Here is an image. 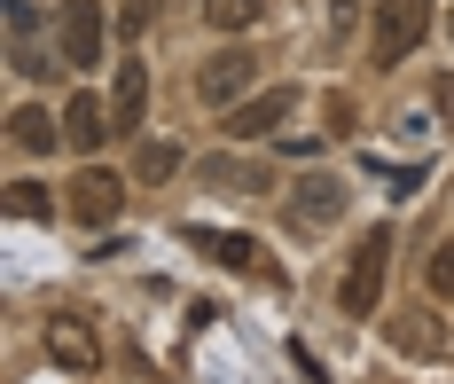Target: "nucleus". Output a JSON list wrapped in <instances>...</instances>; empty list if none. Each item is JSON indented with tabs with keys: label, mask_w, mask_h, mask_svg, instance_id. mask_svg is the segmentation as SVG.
<instances>
[{
	"label": "nucleus",
	"mask_w": 454,
	"mask_h": 384,
	"mask_svg": "<svg viewBox=\"0 0 454 384\" xmlns=\"http://www.w3.org/2000/svg\"><path fill=\"white\" fill-rule=\"evenodd\" d=\"M423 32H431V0H376V32H368V55L392 71V63H408L423 48Z\"/></svg>",
	"instance_id": "f257e3e1"
},
{
	"label": "nucleus",
	"mask_w": 454,
	"mask_h": 384,
	"mask_svg": "<svg viewBox=\"0 0 454 384\" xmlns=\"http://www.w3.org/2000/svg\"><path fill=\"white\" fill-rule=\"evenodd\" d=\"M384 275H392V228H368V243L353 251V267H345V290H337V306H345V314H376V298H384Z\"/></svg>",
	"instance_id": "f03ea898"
},
{
	"label": "nucleus",
	"mask_w": 454,
	"mask_h": 384,
	"mask_svg": "<svg viewBox=\"0 0 454 384\" xmlns=\"http://www.w3.org/2000/svg\"><path fill=\"white\" fill-rule=\"evenodd\" d=\"M102 40H110V24H102V0H63V8H55V55H63L71 71L102 63Z\"/></svg>",
	"instance_id": "7ed1b4c3"
},
{
	"label": "nucleus",
	"mask_w": 454,
	"mask_h": 384,
	"mask_svg": "<svg viewBox=\"0 0 454 384\" xmlns=\"http://www.w3.org/2000/svg\"><path fill=\"white\" fill-rule=\"evenodd\" d=\"M251 87H259V55H251V48H220L204 71H196V95L212 102V110H235Z\"/></svg>",
	"instance_id": "20e7f679"
},
{
	"label": "nucleus",
	"mask_w": 454,
	"mask_h": 384,
	"mask_svg": "<svg viewBox=\"0 0 454 384\" xmlns=\"http://www.w3.org/2000/svg\"><path fill=\"white\" fill-rule=\"evenodd\" d=\"M290 110H298V87H259V95H243L227 110V134H235V142H259V134H274Z\"/></svg>",
	"instance_id": "39448f33"
},
{
	"label": "nucleus",
	"mask_w": 454,
	"mask_h": 384,
	"mask_svg": "<svg viewBox=\"0 0 454 384\" xmlns=\"http://www.w3.org/2000/svg\"><path fill=\"white\" fill-rule=\"evenodd\" d=\"M47 361L71 369V377H94V369H102V345H94V330L79 314H55V322H47Z\"/></svg>",
	"instance_id": "423d86ee"
},
{
	"label": "nucleus",
	"mask_w": 454,
	"mask_h": 384,
	"mask_svg": "<svg viewBox=\"0 0 454 384\" xmlns=\"http://www.w3.org/2000/svg\"><path fill=\"white\" fill-rule=\"evenodd\" d=\"M337 220H345V181L314 173L306 189L290 196V228H298V236H321V228H337Z\"/></svg>",
	"instance_id": "0eeeda50"
},
{
	"label": "nucleus",
	"mask_w": 454,
	"mask_h": 384,
	"mask_svg": "<svg viewBox=\"0 0 454 384\" xmlns=\"http://www.w3.org/2000/svg\"><path fill=\"white\" fill-rule=\"evenodd\" d=\"M118 173H102V165H87V173H79V181H71V212H79V220H87V228H110V220H118Z\"/></svg>",
	"instance_id": "6e6552de"
},
{
	"label": "nucleus",
	"mask_w": 454,
	"mask_h": 384,
	"mask_svg": "<svg viewBox=\"0 0 454 384\" xmlns=\"http://www.w3.org/2000/svg\"><path fill=\"white\" fill-rule=\"evenodd\" d=\"M110 134H118V126H110V102H102V95H71V102H63V142H71V149H87V157H94Z\"/></svg>",
	"instance_id": "1a4fd4ad"
},
{
	"label": "nucleus",
	"mask_w": 454,
	"mask_h": 384,
	"mask_svg": "<svg viewBox=\"0 0 454 384\" xmlns=\"http://www.w3.org/2000/svg\"><path fill=\"white\" fill-rule=\"evenodd\" d=\"M188 243H196L204 259H220V267H243V275H274L267 259H259V243H251V236H220V228H188Z\"/></svg>",
	"instance_id": "9d476101"
},
{
	"label": "nucleus",
	"mask_w": 454,
	"mask_h": 384,
	"mask_svg": "<svg viewBox=\"0 0 454 384\" xmlns=\"http://www.w3.org/2000/svg\"><path fill=\"white\" fill-rule=\"evenodd\" d=\"M141 110H149V71H141V63H118V95H110V126H118V134H141Z\"/></svg>",
	"instance_id": "9b49d317"
},
{
	"label": "nucleus",
	"mask_w": 454,
	"mask_h": 384,
	"mask_svg": "<svg viewBox=\"0 0 454 384\" xmlns=\"http://www.w3.org/2000/svg\"><path fill=\"white\" fill-rule=\"evenodd\" d=\"M55 134H63V126H55L47 110H16V118H8V142L16 149H55Z\"/></svg>",
	"instance_id": "f8f14e48"
},
{
	"label": "nucleus",
	"mask_w": 454,
	"mask_h": 384,
	"mask_svg": "<svg viewBox=\"0 0 454 384\" xmlns=\"http://www.w3.org/2000/svg\"><path fill=\"white\" fill-rule=\"evenodd\" d=\"M204 16H212L220 32H251V24L267 16V0H204Z\"/></svg>",
	"instance_id": "ddd939ff"
},
{
	"label": "nucleus",
	"mask_w": 454,
	"mask_h": 384,
	"mask_svg": "<svg viewBox=\"0 0 454 384\" xmlns=\"http://www.w3.org/2000/svg\"><path fill=\"white\" fill-rule=\"evenodd\" d=\"M8 212H16V220H47L55 204H47V189H40V181H16V189H8Z\"/></svg>",
	"instance_id": "4468645a"
},
{
	"label": "nucleus",
	"mask_w": 454,
	"mask_h": 384,
	"mask_svg": "<svg viewBox=\"0 0 454 384\" xmlns=\"http://www.w3.org/2000/svg\"><path fill=\"white\" fill-rule=\"evenodd\" d=\"M165 173H181V149L149 142V149H141V181H165Z\"/></svg>",
	"instance_id": "2eb2a0df"
},
{
	"label": "nucleus",
	"mask_w": 454,
	"mask_h": 384,
	"mask_svg": "<svg viewBox=\"0 0 454 384\" xmlns=\"http://www.w3.org/2000/svg\"><path fill=\"white\" fill-rule=\"evenodd\" d=\"M32 24H40V8H32V0H8V40H16V48L32 40Z\"/></svg>",
	"instance_id": "dca6fc26"
},
{
	"label": "nucleus",
	"mask_w": 454,
	"mask_h": 384,
	"mask_svg": "<svg viewBox=\"0 0 454 384\" xmlns=\"http://www.w3.org/2000/svg\"><path fill=\"white\" fill-rule=\"evenodd\" d=\"M431 290L454 298V243H447V251H431Z\"/></svg>",
	"instance_id": "f3484780"
},
{
	"label": "nucleus",
	"mask_w": 454,
	"mask_h": 384,
	"mask_svg": "<svg viewBox=\"0 0 454 384\" xmlns=\"http://www.w3.org/2000/svg\"><path fill=\"white\" fill-rule=\"evenodd\" d=\"M447 32H454V16H447Z\"/></svg>",
	"instance_id": "a211bd4d"
}]
</instances>
